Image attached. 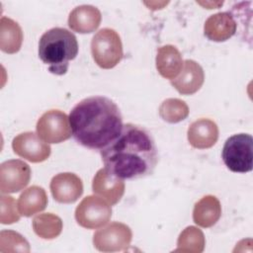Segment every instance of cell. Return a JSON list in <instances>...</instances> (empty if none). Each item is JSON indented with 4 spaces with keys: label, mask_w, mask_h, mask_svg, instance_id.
<instances>
[{
    "label": "cell",
    "mask_w": 253,
    "mask_h": 253,
    "mask_svg": "<svg viewBox=\"0 0 253 253\" xmlns=\"http://www.w3.org/2000/svg\"><path fill=\"white\" fill-rule=\"evenodd\" d=\"M188 115L189 107L184 101L180 99H166L159 107V116L167 123H179L185 120Z\"/></svg>",
    "instance_id": "603a6c76"
},
{
    "label": "cell",
    "mask_w": 253,
    "mask_h": 253,
    "mask_svg": "<svg viewBox=\"0 0 253 253\" xmlns=\"http://www.w3.org/2000/svg\"><path fill=\"white\" fill-rule=\"evenodd\" d=\"M204 81L202 66L193 59H186L180 75L171 80V85L182 95H192L201 89Z\"/></svg>",
    "instance_id": "4fadbf2b"
},
{
    "label": "cell",
    "mask_w": 253,
    "mask_h": 253,
    "mask_svg": "<svg viewBox=\"0 0 253 253\" xmlns=\"http://www.w3.org/2000/svg\"><path fill=\"white\" fill-rule=\"evenodd\" d=\"M93 193L104 198L111 206L118 204L125 193L123 179L110 174L105 168L98 170L92 182Z\"/></svg>",
    "instance_id": "7c38bea8"
},
{
    "label": "cell",
    "mask_w": 253,
    "mask_h": 253,
    "mask_svg": "<svg viewBox=\"0 0 253 253\" xmlns=\"http://www.w3.org/2000/svg\"><path fill=\"white\" fill-rule=\"evenodd\" d=\"M37 133L47 143H59L67 140L72 134L69 118L62 111L49 110L39 119Z\"/></svg>",
    "instance_id": "52a82bcc"
},
{
    "label": "cell",
    "mask_w": 253,
    "mask_h": 253,
    "mask_svg": "<svg viewBox=\"0 0 253 253\" xmlns=\"http://www.w3.org/2000/svg\"><path fill=\"white\" fill-rule=\"evenodd\" d=\"M218 138V127L210 119H200L192 123L188 128L189 143L198 149L213 146Z\"/></svg>",
    "instance_id": "9a60e30c"
},
{
    "label": "cell",
    "mask_w": 253,
    "mask_h": 253,
    "mask_svg": "<svg viewBox=\"0 0 253 253\" xmlns=\"http://www.w3.org/2000/svg\"><path fill=\"white\" fill-rule=\"evenodd\" d=\"M20 212L16 208V202L13 197L1 196V214L0 221L3 224H11L20 219Z\"/></svg>",
    "instance_id": "d4e9b609"
},
{
    "label": "cell",
    "mask_w": 253,
    "mask_h": 253,
    "mask_svg": "<svg viewBox=\"0 0 253 253\" xmlns=\"http://www.w3.org/2000/svg\"><path fill=\"white\" fill-rule=\"evenodd\" d=\"M155 62L159 74L170 80L177 77L184 64L182 54L176 46L171 44L163 45L157 49Z\"/></svg>",
    "instance_id": "e0dca14e"
},
{
    "label": "cell",
    "mask_w": 253,
    "mask_h": 253,
    "mask_svg": "<svg viewBox=\"0 0 253 253\" xmlns=\"http://www.w3.org/2000/svg\"><path fill=\"white\" fill-rule=\"evenodd\" d=\"M50 192L53 199L61 204L76 202L83 193L82 180L73 173H59L50 181Z\"/></svg>",
    "instance_id": "8fae6325"
},
{
    "label": "cell",
    "mask_w": 253,
    "mask_h": 253,
    "mask_svg": "<svg viewBox=\"0 0 253 253\" xmlns=\"http://www.w3.org/2000/svg\"><path fill=\"white\" fill-rule=\"evenodd\" d=\"M221 215V206L216 197L208 195L196 203L193 210V220L201 227H211Z\"/></svg>",
    "instance_id": "ac0fdd59"
},
{
    "label": "cell",
    "mask_w": 253,
    "mask_h": 253,
    "mask_svg": "<svg viewBox=\"0 0 253 253\" xmlns=\"http://www.w3.org/2000/svg\"><path fill=\"white\" fill-rule=\"evenodd\" d=\"M47 196L45 191L40 186H32L26 189L19 197L17 206L21 215L32 216L45 209Z\"/></svg>",
    "instance_id": "d6986e66"
},
{
    "label": "cell",
    "mask_w": 253,
    "mask_h": 253,
    "mask_svg": "<svg viewBox=\"0 0 253 253\" xmlns=\"http://www.w3.org/2000/svg\"><path fill=\"white\" fill-rule=\"evenodd\" d=\"M112 216L109 203L99 196L85 197L75 210L77 223L87 229H97L107 224Z\"/></svg>",
    "instance_id": "8992f818"
},
{
    "label": "cell",
    "mask_w": 253,
    "mask_h": 253,
    "mask_svg": "<svg viewBox=\"0 0 253 253\" xmlns=\"http://www.w3.org/2000/svg\"><path fill=\"white\" fill-rule=\"evenodd\" d=\"M78 53L75 35L64 28H52L46 31L39 42V56L48 66L49 72L63 75L67 72L69 61Z\"/></svg>",
    "instance_id": "3957f363"
},
{
    "label": "cell",
    "mask_w": 253,
    "mask_h": 253,
    "mask_svg": "<svg viewBox=\"0 0 253 253\" xmlns=\"http://www.w3.org/2000/svg\"><path fill=\"white\" fill-rule=\"evenodd\" d=\"M131 237V229L126 224L114 221L94 233L93 244L102 252L125 251L129 246Z\"/></svg>",
    "instance_id": "ba28073f"
},
{
    "label": "cell",
    "mask_w": 253,
    "mask_h": 253,
    "mask_svg": "<svg viewBox=\"0 0 253 253\" xmlns=\"http://www.w3.org/2000/svg\"><path fill=\"white\" fill-rule=\"evenodd\" d=\"M62 226L61 218L51 212L39 214L33 219L35 233L43 239H53L57 237L61 233Z\"/></svg>",
    "instance_id": "44dd1931"
},
{
    "label": "cell",
    "mask_w": 253,
    "mask_h": 253,
    "mask_svg": "<svg viewBox=\"0 0 253 253\" xmlns=\"http://www.w3.org/2000/svg\"><path fill=\"white\" fill-rule=\"evenodd\" d=\"M105 169L123 180L151 175L158 162V151L151 133L143 126L126 124L120 135L101 150Z\"/></svg>",
    "instance_id": "6da1fadb"
},
{
    "label": "cell",
    "mask_w": 253,
    "mask_h": 253,
    "mask_svg": "<svg viewBox=\"0 0 253 253\" xmlns=\"http://www.w3.org/2000/svg\"><path fill=\"white\" fill-rule=\"evenodd\" d=\"M206 244L204 233L195 226L186 227L180 234L175 252L200 253L204 251Z\"/></svg>",
    "instance_id": "7402d4cb"
},
{
    "label": "cell",
    "mask_w": 253,
    "mask_h": 253,
    "mask_svg": "<svg viewBox=\"0 0 253 253\" xmlns=\"http://www.w3.org/2000/svg\"><path fill=\"white\" fill-rule=\"evenodd\" d=\"M75 140L86 148L102 150L113 142L123 129V117L114 101L92 96L77 103L69 114Z\"/></svg>",
    "instance_id": "7a4b0ae2"
},
{
    "label": "cell",
    "mask_w": 253,
    "mask_h": 253,
    "mask_svg": "<svg viewBox=\"0 0 253 253\" xmlns=\"http://www.w3.org/2000/svg\"><path fill=\"white\" fill-rule=\"evenodd\" d=\"M101 12L92 5H80L74 8L68 17L69 28L80 34L94 32L100 26Z\"/></svg>",
    "instance_id": "2e32d148"
},
{
    "label": "cell",
    "mask_w": 253,
    "mask_h": 253,
    "mask_svg": "<svg viewBox=\"0 0 253 253\" xmlns=\"http://www.w3.org/2000/svg\"><path fill=\"white\" fill-rule=\"evenodd\" d=\"M237 24L228 12H219L211 15L205 22L204 34L212 42H225L236 32Z\"/></svg>",
    "instance_id": "5bb4252c"
},
{
    "label": "cell",
    "mask_w": 253,
    "mask_h": 253,
    "mask_svg": "<svg viewBox=\"0 0 253 253\" xmlns=\"http://www.w3.org/2000/svg\"><path fill=\"white\" fill-rule=\"evenodd\" d=\"M30 166L19 159L4 161L0 165V191L2 194L17 193L27 187L31 180Z\"/></svg>",
    "instance_id": "9c48e42d"
},
{
    "label": "cell",
    "mask_w": 253,
    "mask_h": 253,
    "mask_svg": "<svg viewBox=\"0 0 253 253\" xmlns=\"http://www.w3.org/2000/svg\"><path fill=\"white\" fill-rule=\"evenodd\" d=\"M12 148L17 155L33 163L46 160L51 152L48 143L33 131L23 132L14 137Z\"/></svg>",
    "instance_id": "30bf717a"
},
{
    "label": "cell",
    "mask_w": 253,
    "mask_h": 253,
    "mask_svg": "<svg viewBox=\"0 0 253 253\" xmlns=\"http://www.w3.org/2000/svg\"><path fill=\"white\" fill-rule=\"evenodd\" d=\"M253 139L248 133H238L226 139L222 148V160L225 166L235 173H247L252 170Z\"/></svg>",
    "instance_id": "5b68a950"
},
{
    "label": "cell",
    "mask_w": 253,
    "mask_h": 253,
    "mask_svg": "<svg viewBox=\"0 0 253 253\" xmlns=\"http://www.w3.org/2000/svg\"><path fill=\"white\" fill-rule=\"evenodd\" d=\"M91 52L98 66L104 69L114 68L124 56L119 34L110 28L97 32L91 41Z\"/></svg>",
    "instance_id": "277c9868"
},
{
    "label": "cell",
    "mask_w": 253,
    "mask_h": 253,
    "mask_svg": "<svg viewBox=\"0 0 253 253\" xmlns=\"http://www.w3.org/2000/svg\"><path fill=\"white\" fill-rule=\"evenodd\" d=\"M23 42V32L14 20L2 17L0 20V48L6 53H16Z\"/></svg>",
    "instance_id": "ffe728a7"
},
{
    "label": "cell",
    "mask_w": 253,
    "mask_h": 253,
    "mask_svg": "<svg viewBox=\"0 0 253 253\" xmlns=\"http://www.w3.org/2000/svg\"><path fill=\"white\" fill-rule=\"evenodd\" d=\"M0 251L1 252H29L28 241L18 232L12 230H3L0 233Z\"/></svg>",
    "instance_id": "cb8c5ba5"
}]
</instances>
